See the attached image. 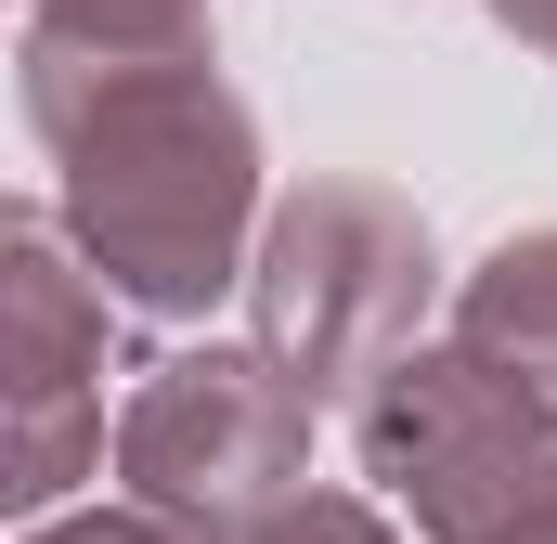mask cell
Returning <instances> with one entry per match:
<instances>
[{
	"label": "cell",
	"mask_w": 557,
	"mask_h": 544,
	"mask_svg": "<svg viewBox=\"0 0 557 544\" xmlns=\"http://www.w3.org/2000/svg\"><path fill=\"white\" fill-rule=\"evenodd\" d=\"M350 454L416 519V544H506L557 506V390L467 337H416L350 403Z\"/></svg>",
	"instance_id": "3"
},
{
	"label": "cell",
	"mask_w": 557,
	"mask_h": 544,
	"mask_svg": "<svg viewBox=\"0 0 557 544\" xmlns=\"http://www.w3.org/2000/svg\"><path fill=\"white\" fill-rule=\"evenodd\" d=\"M234 544H403V532H389L363 493H337V480H298V493H285V506H260Z\"/></svg>",
	"instance_id": "8"
},
{
	"label": "cell",
	"mask_w": 557,
	"mask_h": 544,
	"mask_svg": "<svg viewBox=\"0 0 557 544\" xmlns=\"http://www.w3.org/2000/svg\"><path fill=\"white\" fill-rule=\"evenodd\" d=\"M26 544H221V532H195V519H169V506H78V519H26Z\"/></svg>",
	"instance_id": "9"
},
{
	"label": "cell",
	"mask_w": 557,
	"mask_h": 544,
	"mask_svg": "<svg viewBox=\"0 0 557 544\" xmlns=\"http://www.w3.org/2000/svg\"><path fill=\"white\" fill-rule=\"evenodd\" d=\"M454 337L493 350L506 376H545L557 390V221L545 234H506L493 260L454 285Z\"/></svg>",
	"instance_id": "6"
},
{
	"label": "cell",
	"mask_w": 557,
	"mask_h": 544,
	"mask_svg": "<svg viewBox=\"0 0 557 544\" xmlns=\"http://www.w3.org/2000/svg\"><path fill=\"white\" fill-rule=\"evenodd\" d=\"M506 544H557V506H545V519H532V532H506Z\"/></svg>",
	"instance_id": "11"
},
{
	"label": "cell",
	"mask_w": 557,
	"mask_h": 544,
	"mask_svg": "<svg viewBox=\"0 0 557 544\" xmlns=\"http://www.w3.org/2000/svg\"><path fill=\"white\" fill-rule=\"evenodd\" d=\"M493 26H506V39H532V52H557V0H493Z\"/></svg>",
	"instance_id": "10"
},
{
	"label": "cell",
	"mask_w": 557,
	"mask_h": 544,
	"mask_svg": "<svg viewBox=\"0 0 557 544\" xmlns=\"http://www.w3.org/2000/svg\"><path fill=\"white\" fill-rule=\"evenodd\" d=\"M26 131L52 156V221L131 311L195 324L247 298L260 260V118L221 91V52L26 65Z\"/></svg>",
	"instance_id": "1"
},
{
	"label": "cell",
	"mask_w": 557,
	"mask_h": 544,
	"mask_svg": "<svg viewBox=\"0 0 557 544\" xmlns=\"http://www.w3.org/2000/svg\"><path fill=\"white\" fill-rule=\"evenodd\" d=\"M441 311V247H428V208L389 182H298L260 221V260H247V337L273 350L311 403H363Z\"/></svg>",
	"instance_id": "2"
},
{
	"label": "cell",
	"mask_w": 557,
	"mask_h": 544,
	"mask_svg": "<svg viewBox=\"0 0 557 544\" xmlns=\"http://www.w3.org/2000/svg\"><path fill=\"white\" fill-rule=\"evenodd\" d=\"M311 390L285 376L260 337H208V350H169L143 363L131 415H117V480L143 506L195 519V532H247L260 506H285L311 480Z\"/></svg>",
	"instance_id": "4"
},
{
	"label": "cell",
	"mask_w": 557,
	"mask_h": 544,
	"mask_svg": "<svg viewBox=\"0 0 557 544\" xmlns=\"http://www.w3.org/2000/svg\"><path fill=\"white\" fill-rule=\"evenodd\" d=\"M143 52H208V0H26L13 65H143Z\"/></svg>",
	"instance_id": "7"
},
{
	"label": "cell",
	"mask_w": 557,
	"mask_h": 544,
	"mask_svg": "<svg viewBox=\"0 0 557 544\" xmlns=\"http://www.w3.org/2000/svg\"><path fill=\"white\" fill-rule=\"evenodd\" d=\"M104 298L52 208L0 221V506L52 519L104 467Z\"/></svg>",
	"instance_id": "5"
}]
</instances>
